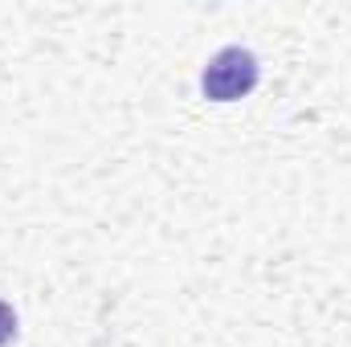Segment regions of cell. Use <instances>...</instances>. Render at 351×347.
Segmentation results:
<instances>
[{
  "mask_svg": "<svg viewBox=\"0 0 351 347\" xmlns=\"http://www.w3.org/2000/svg\"><path fill=\"white\" fill-rule=\"evenodd\" d=\"M16 339V311L8 302H0V347Z\"/></svg>",
  "mask_w": 351,
  "mask_h": 347,
  "instance_id": "7a4b0ae2",
  "label": "cell"
},
{
  "mask_svg": "<svg viewBox=\"0 0 351 347\" xmlns=\"http://www.w3.org/2000/svg\"><path fill=\"white\" fill-rule=\"evenodd\" d=\"M258 78H262L258 58L250 49H241V45H229V49L208 58V66L200 74V90L213 102H237V98H245L258 86Z\"/></svg>",
  "mask_w": 351,
  "mask_h": 347,
  "instance_id": "6da1fadb",
  "label": "cell"
}]
</instances>
